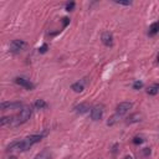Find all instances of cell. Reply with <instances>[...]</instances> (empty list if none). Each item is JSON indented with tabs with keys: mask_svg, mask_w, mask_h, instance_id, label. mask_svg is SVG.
Here are the masks:
<instances>
[{
	"mask_svg": "<svg viewBox=\"0 0 159 159\" xmlns=\"http://www.w3.org/2000/svg\"><path fill=\"white\" fill-rule=\"evenodd\" d=\"M86 82H87V78H83V80H81V81L75 82V83L71 86V88H72L75 92H82V91L85 90V85H86Z\"/></svg>",
	"mask_w": 159,
	"mask_h": 159,
	"instance_id": "cell-9",
	"label": "cell"
},
{
	"mask_svg": "<svg viewBox=\"0 0 159 159\" xmlns=\"http://www.w3.org/2000/svg\"><path fill=\"white\" fill-rule=\"evenodd\" d=\"M132 142H133V144L138 145V144H142V143L144 142V139H143L142 137H138V136H137V137H134V138H133V140H132Z\"/></svg>",
	"mask_w": 159,
	"mask_h": 159,
	"instance_id": "cell-16",
	"label": "cell"
},
{
	"mask_svg": "<svg viewBox=\"0 0 159 159\" xmlns=\"http://www.w3.org/2000/svg\"><path fill=\"white\" fill-rule=\"evenodd\" d=\"M143 154H144V155L151 154V149H149V148H144V149H143Z\"/></svg>",
	"mask_w": 159,
	"mask_h": 159,
	"instance_id": "cell-22",
	"label": "cell"
},
{
	"mask_svg": "<svg viewBox=\"0 0 159 159\" xmlns=\"http://www.w3.org/2000/svg\"><path fill=\"white\" fill-rule=\"evenodd\" d=\"M158 32H159V21H155V22L151 24L148 34H149V36H154V35H157Z\"/></svg>",
	"mask_w": 159,
	"mask_h": 159,
	"instance_id": "cell-13",
	"label": "cell"
},
{
	"mask_svg": "<svg viewBox=\"0 0 159 159\" xmlns=\"http://www.w3.org/2000/svg\"><path fill=\"white\" fill-rule=\"evenodd\" d=\"M25 47H26V42L24 40H14V41H11V44H10V51L12 54H19Z\"/></svg>",
	"mask_w": 159,
	"mask_h": 159,
	"instance_id": "cell-5",
	"label": "cell"
},
{
	"mask_svg": "<svg viewBox=\"0 0 159 159\" xmlns=\"http://www.w3.org/2000/svg\"><path fill=\"white\" fill-rule=\"evenodd\" d=\"M14 82H15L16 85H19V86L24 87L25 90H29V91H31V90H34V88H35V85L30 81V80L25 78V77H16V78L14 80Z\"/></svg>",
	"mask_w": 159,
	"mask_h": 159,
	"instance_id": "cell-6",
	"label": "cell"
},
{
	"mask_svg": "<svg viewBox=\"0 0 159 159\" xmlns=\"http://www.w3.org/2000/svg\"><path fill=\"white\" fill-rule=\"evenodd\" d=\"M10 159H16V157H10Z\"/></svg>",
	"mask_w": 159,
	"mask_h": 159,
	"instance_id": "cell-24",
	"label": "cell"
},
{
	"mask_svg": "<svg viewBox=\"0 0 159 159\" xmlns=\"http://www.w3.org/2000/svg\"><path fill=\"white\" fill-rule=\"evenodd\" d=\"M2 110H22V103L21 102H3L0 104Z\"/></svg>",
	"mask_w": 159,
	"mask_h": 159,
	"instance_id": "cell-7",
	"label": "cell"
},
{
	"mask_svg": "<svg viewBox=\"0 0 159 159\" xmlns=\"http://www.w3.org/2000/svg\"><path fill=\"white\" fill-rule=\"evenodd\" d=\"M116 4H119V5H130L132 3L130 2H114Z\"/></svg>",
	"mask_w": 159,
	"mask_h": 159,
	"instance_id": "cell-20",
	"label": "cell"
},
{
	"mask_svg": "<svg viewBox=\"0 0 159 159\" xmlns=\"http://www.w3.org/2000/svg\"><path fill=\"white\" fill-rule=\"evenodd\" d=\"M123 159H133V158H132V157H130V155H126V157H124V158H123Z\"/></svg>",
	"mask_w": 159,
	"mask_h": 159,
	"instance_id": "cell-23",
	"label": "cell"
},
{
	"mask_svg": "<svg viewBox=\"0 0 159 159\" xmlns=\"http://www.w3.org/2000/svg\"><path fill=\"white\" fill-rule=\"evenodd\" d=\"M142 121V114L140 113H133L130 114L128 118H127V124H133V123H138Z\"/></svg>",
	"mask_w": 159,
	"mask_h": 159,
	"instance_id": "cell-10",
	"label": "cell"
},
{
	"mask_svg": "<svg viewBox=\"0 0 159 159\" xmlns=\"http://www.w3.org/2000/svg\"><path fill=\"white\" fill-rule=\"evenodd\" d=\"M157 59H158V63H159V54H158V57H157Z\"/></svg>",
	"mask_w": 159,
	"mask_h": 159,
	"instance_id": "cell-25",
	"label": "cell"
},
{
	"mask_svg": "<svg viewBox=\"0 0 159 159\" xmlns=\"http://www.w3.org/2000/svg\"><path fill=\"white\" fill-rule=\"evenodd\" d=\"M45 137V134H32V136H29V137H26L25 139L22 140H18V144H16V149L20 151V152H25V151H28L30 149L34 144L39 143L40 140H41L42 138Z\"/></svg>",
	"mask_w": 159,
	"mask_h": 159,
	"instance_id": "cell-1",
	"label": "cell"
},
{
	"mask_svg": "<svg viewBox=\"0 0 159 159\" xmlns=\"http://www.w3.org/2000/svg\"><path fill=\"white\" fill-rule=\"evenodd\" d=\"M101 40L103 45H106L107 47H112L113 46V35L110 32V31H104L101 36Z\"/></svg>",
	"mask_w": 159,
	"mask_h": 159,
	"instance_id": "cell-8",
	"label": "cell"
},
{
	"mask_svg": "<svg viewBox=\"0 0 159 159\" xmlns=\"http://www.w3.org/2000/svg\"><path fill=\"white\" fill-rule=\"evenodd\" d=\"M73 110H75L77 113L83 114V113H86V112L90 111V104H88V103H80V104L76 106V107H75Z\"/></svg>",
	"mask_w": 159,
	"mask_h": 159,
	"instance_id": "cell-11",
	"label": "cell"
},
{
	"mask_svg": "<svg viewBox=\"0 0 159 159\" xmlns=\"http://www.w3.org/2000/svg\"><path fill=\"white\" fill-rule=\"evenodd\" d=\"M34 107H35L36 110H45V108L49 107V104H47L44 100H37V101L34 103Z\"/></svg>",
	"mask_w": 159,
	"mask_h": 159,
	"instance_id": "cell-15",
	"label": "cell"
},
{
	"mask_svg": "<svg viewBox=\"0 0 159 159\" xmlns=\"http://www.w3.org/2000/svg\"><path fill=\"white\" fill-rule=\"evenodd\" d=\"M62 20H63V28H66V26H67V25H69V22H70V20H69V18H63Z\"/></svg>",
	"mask_w": 159,
	"mask_h": 159,
	"instance_id": "cell-21",
	"label": "cell"
},
{
	"mask_svg": "<svg viewBox=\"0 0 159 159\" xmlns=\"http://www.w3.org/2000/svg\"><path fill=\"white\" fill-rule=\"evenodd\" d=\"M158 92H159V83H154L147 88V93L151 96H155Z\"/></svg>",
	"mask_w": 159,
	"mask_h": 159,
	"instance_id": "cell-14",
	"label": "cell"
},
{
	"mask_svg": "<svg viewBox=\"0 0 159 159\" xmlns=\"http://www.w3.org/2000/svg\"><path fill=\"white\" fill-rule=\"evenodd\" d=\"M75 2H71V3H67L66 4V11H72L75 9Z\"/></svg>",
	"mask_w": 159,
	"mask_h": 159,
	"instance_id": "cell-17",
	"label": "cell"
},
{
	"mask_svg": "<svg viewBox=\"0 0 159 159\" xmlns=\"http://www.w3.org/2000/svg\"><path fill=\"white\" fill-rule=\"evenodd\" d=\"M103 106L102 104H97V106H93L91 108V112H90V116H91V119L92 121H100L103 116Z\"/></svg>",
	"mask_w": 159,
	"mask_h": 159,
	"instance_id": "cell-3",
	"label": "cell"
},
{
	"mask_svg": "<svg viewBox=\"0 0 159 159\" xmlns=\"http://www.w3.org/2000/svg\"><path fill=\"white\" fill-rule=\"evenodd\" d=\"M47 49H49V45H47V44H44L39 49V52H40V54H45V52L47 51Z\"/></svg>",
	"mask_w": 159,
	"mask_h": 159,
	"instance_id": "cell-18",
	"label": "cell"
},
{
	"mask_svg": "<svg viewBox=\"0 0 159 159\" xmlns=\"http://www.w3.org/2000/svg\"><path fill=\"white\" fill-rule=\"evenodd\" d=\"M132 107H133V103H132V102H121L117 106V108H116V116L119 118L121 116L126 114Z\"/></svg>",
	"mask_w": 159,
	"mask_h": 159,
	"instance_id": "cell-4",
	"label": "cell"
},
{
	"mask_svg": "<svg viewBox=\"0 0 159 159\" xmlns=\"http://www.w3.org/2000/svg\"><path fill=\"white\" fill-rule=\"evenodd\" d=\"M51 157H52V152L46 148V149H44V151L40 152L34 159H51Z\"/></svg>",
	"mask_w": 159,
	"mask_h": 159,
	"instance_id": "cell-12",
	"label": "cell"
},
{
	"mask_svg": "<svg viewBox=\"0 0 159 159\" xmlns=\"http://www.w3.org/2000/svg\"><path fill=\"white\" fill-rule=\"evenodd\" d=\"M142 87H143V82H140V81H136L133 83V88L134 90H140Z\"/></svg>",
	"mask_w": 159,
	"mask_h": 159,
	"instance_id": "cell-19",
	"label": "cell"
},
{
	"mask_svg": "<svg viewBox=\"0 0 159 159\" xmlns=\"http://www.w3.org/2000/svg\"><path fill=\"white\" fill-rule=\"evenodd\" d=\"M31 113H32V108L30 106H24L22 110L20 111V113L18 116H14L12 117V123L11 126H20V124H24L26 123L30 119L31 117Z\"/></svg>",
	"mask_w": 159,
	"mask_h": 159,
	"instance_id": "cell-2",
	"label": "cell"
}]
</instances>
